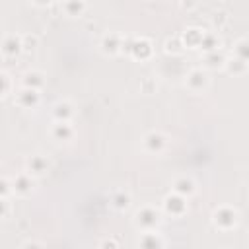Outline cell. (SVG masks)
<instances>
[{
	"mask_svg": "<svg viewBox=\"0 0 249 249\" xmlns=\"http://www.w3.org/2000/svg\"><path fill=\"white\" fill-rule=\"evenodd\" d=\"M160 222H161V210H158L156 206H150V204L140 206L134 212V218H132V224H134V228L140 233L142 231H154V230H158Z\"/></svg>",
	"mask_w": 249,
	"mask_h": 249,
	"instance_id": "cell-1",
	"label": "cell"
},
{
	"mask_svg": "<svg viewBox=\"0 0 249 249\" xmlns=\"http://www.w3.org/2000/svg\"><path fill=\"white\" fill-rule=\"evenodd\" d=\"M212 224L218 228V230H222V231H230V230H233L235 226H237V222H239V212L235 210V208H231V206H218V208H214L212 210Z\"/></svg>",
	"mask_w": 249,
	"mask_h": 249,
	"instance_id": "cell-2",
	"label": "cell"
},
{
	"mask_svg": "<svg viewBox=\"0 0 249 249\" xmlns=\"http://www.w3.org/2000/svg\"><path fill=\"white\" fill-rule=\"evenodd\" d=\"M169 146V136L161 130H150L148 134H144L142 138V150L150 156H160L167 150Z\"/></svg>",
	"mask_w": 249,
	"mask_h": 249,
	"instance_id": "cell-3",
	"label": "cell"
},
{
	"mask_svg": "<svg viewBox=\"0 0 249 249\" xmlns=\"http://www.w3.org/2000/svg\"><path fill=\"white\" fill-rule=\"evenodd\" d=\"M124 43H126V37L123 33H119V31H107L99 39V51L103 54L115 56V54H119L124 49Z\"/></svg>",
	"mask_w": 249,
	"mask_h": 249,
	"instance_id": "cell-4",
	"label": "cell"
},
{
	"mask_svg": "<svg viewBox=\"0 0 249 249\" xmlns=\"http://www.w3.org/2000/svg\"><path fill=\"white\" fill-rule=\"evenodd\" d=\"M208 84H210V78H208L206 68H193L185 76V86L193 93H202L208 88Z\"/></svg>",
	"mask_w": 249,
	"mask_h": 249,
	"instance_id": "cell-5",
	"label": "cell"
},
{
	"mask_svg": "<svg viewBox=\"0 0 249 249\" xmlns=\"http://www.w3.org/2000/svg\"><path fill=\"white\" fill-rule=\"evenodd\" d=\"M14 103L18 107H21V109H35L41 103V89H33V88L21 86L14 93Z\"/></svg>",
	"mask_w": 249,
	"mask_h": 249,
	"instance_id": "cell-6",
	"label": "cell"
},
{
	"mask_svg": "<svg viewBox=\"0 0 249 249\" xmlns=\"http://www.w3.org/2000/svg\"><path fill=\"white\" fill-rule=\"evenodd\" d=\"M35 179L29 171H19L12 177V189L16 196H29L35 189Z\"/></svg>",
	"mask_w": 249,
	"mask_h": 249,
	"instance_id": "cell-7",
	"label": "cell"
},
{
	"mask_svg": "<svg viewBox=\"0 0 249 249\" xmlns=\"http://www.w3.org/2000/svg\"><path fill=\"white\" fill-rule=\"evenodd\" d=\"M161 212L167 216H173V218H181L187 212V198L177 193L167 195L161 202Z\"/></svg>",
	"mask_w": 249,
	"mask_h": 249,
	"instance_id": "cell-8",
	"label": "cell"
},
{
	"mask_svg": "<svg viewBox=\"0 0 249 249\" xmlns=\"http://www.w3.org/2000/svg\"><path fill=\"white\" fill-rule=\"evenodd\" d=\"M49 134L53 140L56 142H70L76 134V128L72 126V121H53L51 128H49Z\"/></svg>",
	"mask_w": 249,
	"mask_h": 249,
	"instance_id": "cell-9",
	"label": "cell"
},
{
	"mask_svg": "<svg viewBox=\"0 0 249 249\" xmlns=\"http://www.w3.org/2000/svg\"><path fill=\"white\" fill-rule=\"evenodd\" d=\"M19 53H23V35L10 33L2 41V54L4 58H16Z\"/></svg>",
	"mask_w": 249,
	"mask_h": 249,
	"instance_id": "cell-10",
	"label": "cell"
},
{
	"mask_svg": "<svg viewBox=\"0 0 249 249\" xmlns=\"http://www.w3.org/2000/svg\"><path fill=\"white\" fill-rule=\"evenodd\" d=\"M51 163L47 160V156L43 154H31L27 160H25V171H29L33 177H41L49 171Z\"/></svg>",
	"mask_w": 249,
	"mask_h": 249,
	"instance_id": "cell-11",
	"label": "cell"
},
{
	"mask_svg": "<svg viewBox=\"0 0 249 249\" xmlns=\"http://www.w3.org/2000/svg\"><path fill=\"white\" fill-rule=\"evenodd\" d=\"M171 191L177 193V195H181V196H185V198H191L196 193V181L191 175H181V177L173 179Z\"/></svg>",
	"mask_w": 249,
	"mask_h": 249,
	"instance_id": "cell-12",
	"label": "cell"
},
{
	"mask_svg": "<svg viewBox=\"0 0 249 249\" xmlns=\"http://www.w3.org/2000/svg\"><path fill=\"white\" fill-rule=\"evenodd\" d=\"M124 47L134 58H148L152 54V43L146 37H136L130 43H124Z\"/></svg>",
	"mask_w": 249,
	"mask_h": 249,
	"instance_id": "cell-13",
	"label": "cell"
},
{
	"mask_svg": "<svg viewBox=\"0 0 249 249\" xmlns=\"http://www.w3.org/2000/svg\"><path fill=\"white\" fill-rule=\"evenodd\" d=\"M53 119L54 121H72V117H74V103L72 101H68V99H60V101H56L54 105H53Z\"/></svg>",
	"mask_w": 249,
	"mask_h": 249,
	"instance_id": "cell-14",
	"label": "cell"
},
{
	"mask_svg": "<svg viewBox=\"0 0 249 249\" xmlns=\"http://www.w3.org/2000/svg\"><path fill=\"white\" fill-rule=\"evenodd\" d=\"M21 86L33 88V89H43V86H45V74L41 70H35V68L25 70L21 74Z\"/></svg>",
	"mask_w": 249,
	"mask_h": 249,
	"instance_id": "cell-15",
	"label": "cell"
},
{
	"mask_svg": "<svg viewBox=\"0 0 249 249\" xmlns=\"http://www.w3.org/2000/svg\"><path fill=\"white\" fill-rule=\"evenodd\" d=\"M62 12L68 16V18H78L86 12L88 8V2L86 0H62Z\"/></svg>",
	"mask_w": 249,
	"mask_h": 249,
	"instance_id": "cell-16",
	"label": "cell"
},
{
	"mask_svg": "<svg viewBox=\"0 0 249 249\" xmlns=\"http://www.w3.org/2000/svg\"><path fill=\"white\" fill-rule=\"evenodd\" d=\"M202 35H204L202 29H198V27H189V29L183 33V37H181L185 49H198V45H200V41H202Z\"/></svg>",
	"mask_w": 249,
	"mask_h": 249,
	"instance_id": "cell-17",
	"label": "cell"
},
{
	"mask_svg": "<svg viewBox=\"0 0 249 249\" xmlns=\"http://www.w3.org/2000/svg\"><path fill=\"white\" fill-rule=\"evenodd\" d=\"M224 68H226V72L228 74H233V76H241V74H245L247 70H249V64L247 62H243L241 58H237V56H228V60H226V64H224Z\"/></svg>",
	"mask_w": 249,
	"mask_h": 249,
	"instance_id": "cell-18",
	"label": "cell"
},
{
	"mask_svg": "<svg viewBox=\"0 0 249 249\" xmlns=\"http://www.w3.org/2000/svg\"><path fill=\"white\" fill-rule=\"evenodd\" d=\"M226 60H228V56H226L220 49H216V51H208V53H204V60H202V62H204L206 68H218V66L224 68Z\"/></svg>",
	"mask_w": 249,
	"mask_h": 249,
	"instance_id": "cell-19",
	"label": "cell"
},
{
	"mask_svg": "<svg viewBox=\"0 0 249 249\" xmlns=\"http://www.w3.org/2000/svg\"><path fill=\"white\" fill-rule=\"evenodd\" d=\"M198 49H200L202 53H208V51H216V49H220V37H218V33H214V31H204V35H202V41H200Z\"/></svg>",
	"mask_w": 249,
	"mask_h": 249,
	"instance_id": "cell-20",
	"label": "cell"
},
{
	"mask_svg": "<svg viewBox=\"0 0 249 249\" xmlns=\"http://www.w3.org/2000/svg\"><path fill=\"white\" fill-rule=\"evenodd\" d=\"M138 243H140L142 247H163V245H165L163 237H160V233H158L156 230H154V231H142Z\"/></svg>",
	"mask_w": 249,
	"mask_h": 249,
	"instance_id": "cell-21",
	"label": "cell"
},
{
	"mask_svg": "<svg viewBox=\"0 0 249 249\" xmlns=\"http://www.w3.org/2000/svg\"><path fill=\"white\" fill-rule=\"evenodd\" d=\"M0 82H2V88H0L2 99H6V97H10L12 93H16V86H14V80H12V76L8 74V70H2V72H0Z\"/></svg>",
	"mask_w": 249,
	"mask_h": 249,
	"instance_id": "cell-22",
	"label": "cell"
},
{
	"mask_svg": "<svg viewBox=\"0 0 249 249\" xmlns=\"http://www.w3.org/2000/svg\"><path fill=\"white\" fill-rule=\"evenodd\" d=\"M111 206L117 210H126L130 206V195L124 191H115L111 195Z\"/></svg>",
	"mask_w": 249,
	"mask_h": 249,
	"instance_id": "cell-23",
	"label": "cell"
},
{
	"mask_svg": "<svg viewBox=\"0 0 249 249\" xmlns=\"http://www.w3.org/2000/svg\"><path fill=\"white\" fill-rule=\"evenodd\" d=\"M233 56H237V58H241L243 62L249 64V39L247 37L235 41V45H233Z\"/></svg>",
	"mask_w": 249,
	"mask_h": 249,
	"instance_id": "cell-24",
	"label": "cell"
},
{
	"mask_svg": "<svg viewBox=\"0 0 249 249\" xmlns=\"http://www.w3.org/2000/svg\"><path fill=\"white\" fill-rule=\"evenodd\" d=\"M37 47V37L35 35H23V53H31Z\"/></svg>",
	"mask_w": 249,
	"mask_h": 249,
	"instance_id": "cell-25",
	"label": "cell"
},
{
	"mask_svg": "<svg viewBox=\"0 0 249 249\" xmlns=\"http://www.w3.org/2000/svg\"><path fill=\"white\" fill-rule=\"evenodd\" d=\"M31 2H33L35 6H41V8H43V6H49L53 0H31Z\"/></svg>",
	"mask_w": 249,
	"mask_h": 249,
	"instance_id": "cell-26",
	"label": "cell"
}]
</instances>
